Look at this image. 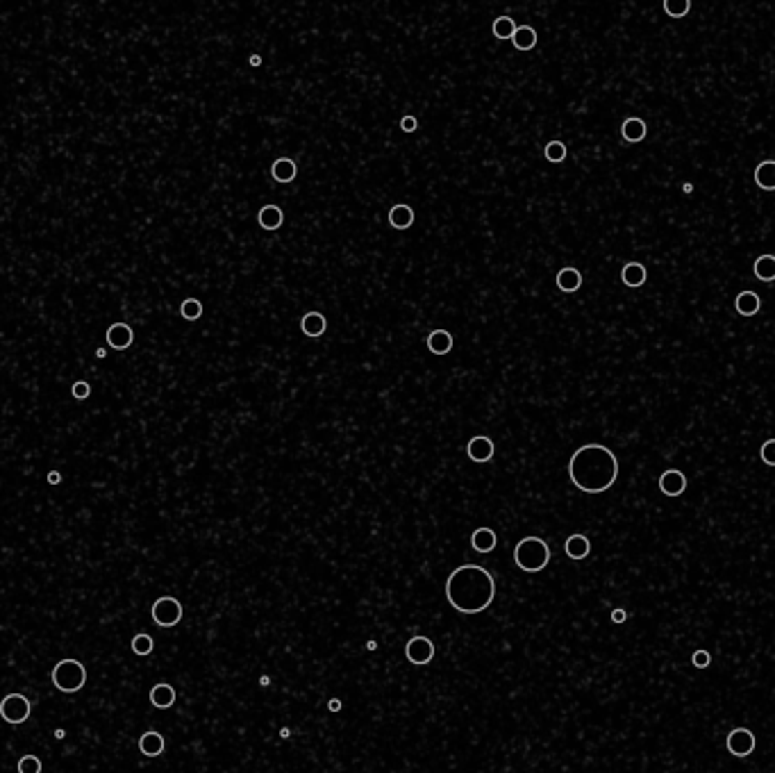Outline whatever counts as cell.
<instances>
[{"label":"cell","instance_id":"cell-1","mask_svg":"<svg viewBox=\"0 0 775 773\" xmlns=\"http://www.w3.org/2000/svg\"><path fill=\"white\" fill-rule=\"evenodd\" d=\"M568 477L585 494H603L618 477V460L603 444H585L570 455Z\"/></svg>","mask_w":775,"mask_h":773},{"label":"cell","instance_id":"cell-2","mask_svg":"<svg viewBox=\"0 0 775 773\" xmlns=\"http://www.w3.org/2000/svg\"><path fill=\"white\" fill-rule=\"evenodd\" d=\"M496 580L480 564H462L446 580V598L457 612L480 614L494 603Z\"/></svg>","mask_w":775,"mask_h":773},{"label":"cell","instance_id":"cell-3","mask_svg":"<svg viewBox=\"0 0 775 773\" xmlns=\"http://www.w3.org/2000/svg\"><path fill=\"white\" fill-rule=\"evenodd\" d=\"M514 562L525 573L544 571L550 562V548L542 537H523L514 548Z\"/></svg>","mask_w":775,"mask_h":773},{"label":"cell","instance_id":"cell-4","mask_svg":"<svg viewBox=\"0 0 775 773\" xmlns=\"http://www.w3.org/2000/svg\"><path fill=\"white\" fill-rule=\"evenodd\" d=\"M50 680H53L55 689H59L62 694H75V691H80L87 683V669L80 659H73V657L59 659L53 669V674H50Z\"/></svg>","mask_w":775,"mask_h":773},{"label":"cell","instance_id":"cell-5","mask_svg":"<svg viewBox=\"0 0 775 773\" xmlns=\"http://www.w3.org/2000/svg\"><path fill=\"white\" fill-rule=\"evenodd\" d=\"M152 621L159 628H173L182 619V603L173 596H161L152 603Z\"/></svg>","mask_w":775,"mask_h":773},{"label":"cell","instance_id":"cell-6","mask_svg":"<svg viewBox=\"0 0 775 773\" xmlns=\"http://www.w3.org/2000/svg\"><path fill=\"white\" fill-rule=\"evenodd\" d=\"M0 714L12 726L25 724L30 714H32V703L23 694H7L3 703H0Z\"/></svg>","mask_w":775,"mask_h":773},{"label":"cell","instance_id":"cell-7","mask_svg":"<svg viewBox=\"0 0 775 773\" xmlns=\"http://www.w3.org/2000/svg\"><path fill=\"white\" fill-rule=\"evenodd\" d=\"M405 655L416 667L430 664L432 657H434V644H432V639L421 637V635L419 637H412L410 642H407V646H405Z\"/></svg>","mask_w":775,"mask_h":773},{"label":"cell","instance_id":"cell-8","mask_svg":"<svg viewBox=\"0 0 775 773\" xmlns=\"http://www.w3.org/2000/svg\"><path fill=\"white\" fill-rule=\"evenodd\" d=\"M726 744H728V750L732 753L734 757H748L750 753L755 750L757 739H755L752 730H748V728H734L728 735Z\"/></svg>","mask_w":775,"mask_h":773},{"label":"cell","instance_id":"cell-9","mask_svg":"<svg viewBox=\"0 0 775 773\" xmlns=\"http://www.w3.org/2000/svg\"><path fill=\"white\" fill-rule=\"evenodd\" d=\"M494 453H496V446H494V442L489 439V437H484V434H477V437H473V439L466 444V455H468V460H473V462H477V464L489 462V460H492V457H494Z\"/></svg>","mask_w":775,"mask_h":773},{"label":"cell","instance_id":"cell-10","mask_svg":"<svg viewBox=\"0 0 775 773\" xmlns=\"http://www.w3.org/2000/svg\"><path fill=\"white\" fill-rule=\"evenodd\" d=\"M659 489L664 496L676 498L687 489V475L678 469H669L659 475Z\"/></svg>","mask_w":775,"mask_h":773},{"label":"cell","instance_id":"cell-11","mask_svg":"<svg viewBox=\"0 0 775 773\" xmlns=\"http://www.w3.org/2000/svg\"><path fill=\"white\" fill-rule=\"evenodd\" d=\"M107 343L111 346L114 351H126L132 346V341H135V332H132V328L128 323H114L107 328Z\"/></svg>","mask_w":775,"mask_h":773},{"label":"cell","instance_id":"cell-12","mask_svg":"<svg viewBox=\"0 0 775 773\" xmlns=\"http://www.w3.org/2000/svg\"><path fill=\"white\" fill-rule=\"evenodd\" d=\"M164 748H166L164 735L157 730H148L139 737V750L144 753L146 757H159L161 753H164Z\"/></svg>","mask_w":775,"mask_h":773},{"label":"cell","instance_id":"cell-13","mask_svg":"<svg viewBox=\"0 0 775 773\" xmlns=\"http://www.w3.org/2000/svg\"><path fill=\"white\" fill-rule=\"evenodd\" d=\"M300 330H303L305 337L319 339L325 334V330H328V319H325L321 312H307L300 319Z\"/></svg>","mask_w":775,"mask_h":773},{"label":"cell","instance_id":"cell-14","mask_svg":"<svg viewBox=\"0 0 775 773\" xmlns=\"http://www.w3.org/2000/svg\"><path fill=\"white\" fill-rule=\"evenodd\" d=\"M646 121L639 116H628L621 126V137H623L628 144H639V141L646 139Z\"/></svg>","mask_w":775,"mask_h":773},{"label":"cell","instance_id":"cell-15","mask_svg":"<svg viewBox=\"0 0 775 773\" xmlns=\"http://www.w3.org/2000/svg\"><path fill=\"white\" fill-rule=\"evenodd\" d=\"M271 176L275 182H280V185H287V182H293L295 176H298V166H295V162L291 157H280L273 162Z\"/></svg>","mask_w":775,"mask_h":773},{"label":"cell","instance_id":"cell-16","mask_svg":"<svg viewBox=\"0 0 775 773\" xmlns=\"http://www.w3.org/2000/svg\"><path fill=\"white\" fill-rule=\"evenodd\" d=\"M646 278H648V271L641 262H628L623 267V271H621V282H623L626 287H630V289L641 287V284L646 282Z\"/></svg>","mask_w":775,"mask_h":773},{"label":"cell","instance_id":"cell-17","mask_svg":"<svg viewBox=\"0 0 775 773\" xmlns=\"http://www.w3.org/2000/svg\"><path fill=\"white\" fill-rule=\"evenodd\" d=\"M455 339L448 330H432L427 334V351L432 355H448L453 351Z\"/></svg>","mask_w":775,"mask_h":773},{"label":"cell","instance_id":"cell-18","mask_svg":"<svg viewBox=\"0 0 775 773\" xmlns=\"http://www.w3.org/2000/svg\"><path fill=\"white\" fill-rule=\"evenodd\" d=\"M755 185L764 191H775V159H764L755 166Z\"/></svg>","mask_w":775,"mask_h":773},{"label":"cell","instance_id":"cell-19","mask_svg":"<svg viewBox=\"0 0 775 773\" xmlns=\"http://www.w3.org/2000/svg\"><path fill=\"white\" fill-rule=\"evenodd\" d=\"M176 698H178L176 689H173L171 685H166V683H159V685H155L150 689V703H152V707H157V710L173 707L176 705Z\"/></svg>","mask_w":775,"mask_h":773},{"label":"cell","instance_id":"cell-20","mask_svg":"<svg viewBox=\"0 0 775 773\" xmlns=\"http://www.w3.org/2000/svg\"><path fill=\"white\" fill-rule=\"evenodd\" d=\"M762 308V300L755 291H741L737 293V298H734V310H737V314H741V317H755V314L759 312Z\"/></svg>","mask_w":775,"mask_h":773},{"label":"cell","instance_id":"cell-21","mask_svg":"<svg viewBox=\"0 0 775 773\" xmlns=\"http://www.w3.org/2000/svg\"><path fill=\"white\" fill-rule=\"evenodd\" d=\"M496 544H498V537H496V532L492 530V528H477V530L471 535V546H473V551H477V553H492L494 551V548H496Z\"/></svg>","mask_w":775,"mask_h":773},{"label":"cell","instance_id":"cell-22","mask_svg":"<svg viewBox=\"0 0 775 773\" xmlns=\"http://www.w3.org/2000/svg\"><path fill=\"white\" fill-rule=\"evenodd\" d=\"M389 223L396 230H410L414 223V209L405 202H398L389 209Z\"/></svg>","mask_w":775,"mask_h":773},{"label":"cell","instance_id":"cell-23","mask_svg":"<svg viewBox=\"0 0 775 773\" xmlns=\"http://www.w3.org/2000/svg\"><path fill=\"white\" fill-rule=\"evenodd\" d=\"M582 287V273L573 267H566L557 273V289L564 293H573Z\"/></svg>","mask_w":775,"mask_h":773},{"label":"cell","instance_id":"cell-24","mask_svg":"<svg viewBox=\"0 0 775 773\" xmlns=\"http://www.w3.org/2000/svg\"><path fill=\"white\" fill-rule=\"evenodd\" d=\"M282 221H284L282 209H280L278 205H273V202H269V205H264V207L260 209V214H257V223H260V226H262L264 230H280Z\"/></svg>","mask_w":775,"mask_h":773},{"label":"cell","instance_id":"cell-25","mask_svg":"<svg viewBox=\"0 0 775 773\" xmlns=\"http://www.w3.org/2000/svg\"><path fill=\"white\" fill-rule=\"evenodd\" d=\"M564 551L570 559H585L591 551V542L585 535H570L564 544Z\"/></svg>","mask_w":775,"mask_h":773},{"label":"cell","instance_id":"cell-26","mask_svg":"<svg viewBox=\"0 0 775 773\" xmlns=\"http://www.w3.org/2000/svg\"><path fill=\"white\" fill-rule=\"evenodd\" d=\"M755 278L762 282H773L775 280V255H759L752 264Z\"/></svg>","mask_w":775,"mask_h":773},{"label":"cell","instance_id":"cell-27","mask_svg":"<svg viewBox=\"0 0 775 773\" xmlns=\"http://www.w3.org/2000/svg\"><path fill=\"white\" fill-rule=\"evenodd\" d=\"M516 50H532L537 46V30L532 25H518L512 37Z\"/></svg>","mask_w":775,"mask_h":773},{"label":"cell","instance_id":"cell-28","mask_svg":"<svg viewBox=\"0 0 775 773\" xmlns=\"http://www.w3.org/2000/svg\"><path fill=\"white\" fill-rule=\"evenodd\" d=\"M516 28L518 25L514 23L512 16H498L494 21V25H492V32H494L496 39H512L514 32H516Z\"/></svg>","mask_w":775,"mask_h":773},{"label":"cell","instance_id":"cell-29","mask_svg":"<svg viewBox=\"0 0 775 773\" xmlns=\"http://www.w3.org/2000/svg\"><path fill=\"white\" fill-rule=\"evenodd\" d=\"M180 317L185 321H198L202 317V303L198 298H187L180 305Z\"/></svg>","mask_w":775,"mask_h":773},{"label":"cell","instance_id":"cell-30","mask_svg":"<svg viewBox=\"0 0 775 773\" xmlns=\"http://www.w3.org/2000/svg\"><path fill=\"white\" fill-rule=\"evenodd\" d=\"M152 648H155V642H152V637L146 635V633H139V635H135V639H132V653L135 655L146 657V655L152 653Z\"/></svg>","mask_w":775,"mask_h":773},{"label":"cell","instance_id":"cell-31","mask_svg":"<svg viewBox=\"0 0 775 773\" xmlns=\"http://www.w3.org/2000/svg\"><path fill=\"white\" fill-rule=\"evenodd\" d=\"M691 9V3L689 0H664V12L666 16L671 18H682L687 16Z\"/></svg>","mask_w":775,"mask_h":773},{"label":"cell","instance_id":"cell-32","mask_svg":"<svg viewBox=\"0 0 775 773\" xmlns=\"http://www.w3.org/2000/svg\"><path fill=\"white\" fill-rule=\"evenodd\" d=\"M544 155L548 162H553V164H559V162L566 159V146L562 144V141H550V144L546 146Z\"/></svg>","mask_w":775,"mask_h":773},{"label":"cell","instance_id":"cell-33","mask_svg":"<svg viewBox=\"0 0 775 773\" xmlns=\"http://www.w3.org/2000/svg\"><path fill=\"white\" fill-rule=\"evenodd\" d=\"M18 773H42V760L37 755H23L18 760Z\"/></svg>","mask_w":775,"mask_h":773},{"label":"cell","instance_id":"cell-34","mask_svg":"<svg viewBox=\"0 0 775 773\" xmlns=\"http://www.w3.org/2000/svg\"><path fill=\"white\" fill-rule=\"evenodd\" d=\"M759 457H762V462L767 464V466H775V439H769V442L762 444Z\"/></svg>","mask_w":775,"mask_h":773},{"label":"cell","instance_id":"cell-35","mask_svg":"<svg viewBox=\"0 0 775 773\" xmlns=\"http://www.w3.org/2000/svg\"><path fill=\"white\" fill-rule=\"evenodd\" d=\"M71 394H73V398H78V401H87L89 394H91V384L85 382V380H78V382H73V386H71Z\"/></svg>","mask_w":775,"mask_h":773},{"label":"cell","instance_id":"cell-36","mask_svg":"<svg viewBox=\"0 0 775 773\" xmlns=\"http://www.w3.org/2000/svg\"><path fill=\"white\" fill-rule=\"evenodd\" d=\"M691 662H693V667H698V669H707L709 662H712V657H709L707 650H696L693 657H691Z\"/></svg>","mask_w":775,"mask_h":773},{"label":"cell","instance_id":"cell-37","mask_svg":"<svg viewBox=\"0 0 775 773\" xmlns=\"http://www.w3.org/2000/svg\"><path fill=\"white\" fill-rule=\"evenodd\" d=\"M416 128H419V118H416V116L407 114V116L401 118V130L403 132H414Z\"/></svg>","mask_w":775,"mask_h":773},{"label":"cell","instance_id":"cell-38","mask_svg":"<svg viewBox=\"0 0 775 773\" xmlns=\"http://www.w3.org/2000/svg\"><path fill=\"white\" fill-rule=\"evenodd\" d=\"M623 619H626V609H614V612H611V621L614 623H623Z\"/></svg>","mask_w":775,"mask_h":773},{"label":"cell","instance_id":"cell-39","mask_svg":"<svg viewBox=\"0 0 775 773\" xmlns=\"http://www.w3.org/2000/svg\"><path fill=\"white\" fill-rule=\"evenodd\" d=\"M48 482L50 485H59V482H62V473H59V471H50L48 473Z\"/></svg>","mask_w":775,"mask_h":773},{"label":"cell","instance_id":"cell-40","mask_svg":"<svg viewBox=\"0 0 775 773\" xmlns=\"http://www.w3.org/2000/svg\"><path fill=\"white\" fill-rule=\"evenodd\" d=\"M248 64H250L252 68L262 66V57H260V55H250V57H248Z\"/></svg>","mask_w":775,"mask_h":773},{"label":"cell","instance_id":"cell-41","mask_svg":"<svg viewBox=\"0 0 775 773\" xmlns=\"http://www.w3.org/2000/svg\"><path fill=\"white\" fill-rule=\"evenodd\" d=\"M328 707H330L332 712H339V710H341V700H339V698H332Z\"/></svg>","mask_w":775,"mask_h":773}]
</instances>
